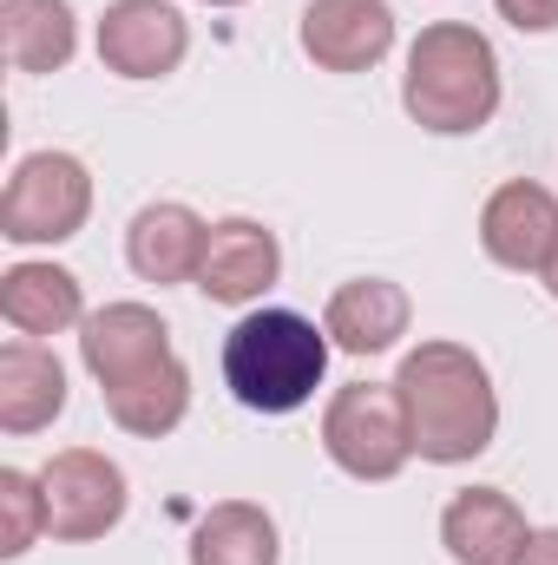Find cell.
<instances>
[{"label": "cell", "instance_id": "cell-1", "mask_svg": "<svg viewBox=\"0 0 558 565\" xmlns=\"http://www.w3.org/2000/svg\"><path fill=\"white\" fill-rule=\"evenodd\" d=\"M395 395H401L415 454L433 460V467L480 460L493 447V434H500L493 375H486V362L466 342H420V349H408L401 375H395Z\"/></svg>", "mask_w": 558, "mask_h": 565}, {"label": "cell", "instance_id": "cell-2", "mask_svg": "<svg viewBox=\"0 0 558 565\" xmlns=\"http://www.w3.org/2000/svg\"><path fill=\"white\" fill-rule=\"evenodd\" d=\"M401 106L420 132H440V139H466V132L493 126V113H500L493 40L466 20L420 26V40L408 46V73H401Z\"/></svg>", "mask_w": 558, "mask_h": 565}, {"label": "cell", "instance_id": "cell-3", "mask_svg": "<svg viewBox=\"0 0 558 565\" xmlns=\"http://www.w3.org/2000/svg\"><path fill=\"white\" fill-rule=\"evenodd\" d=\"M329 329L296 309H250L224 335V388L250 415H296L329 375Z\"/></svg>", "mask_w": 558, "mask_h": 565}, {"label": "cell", "instance_id": "cell-4", "mask_svg": "<svg viewBox=\"0 0 558 565\" xmlns=\"http://www.w3.org/2000/svg\"><path fill=\"white\" fill-rule=\"evenodd\" d=\"M93 217V171L73 151H26L0 191V237L7 244H66Z\"/></svg>", "mask_w": 558, "mask_h": 565}, {"label": "cell", "instance_id": "cell-5", "mask_svg": "<svg viewBox=\"0 0 558 565\" xmlns=\"http://www.w3.org/2000/svg\"><path fill=\"white\" fill-rule=\"evenodd\" d=\"M322 454L348 480H395L415 460L395 382H348V388H335L329 408H322Z\"/></svg>", "mask_w": 558, "mask_h": 565}, {"label": "cell", "instance_id": "cell-6", "mask_svg": "<svg viewBox=\"0 0 558 565\" xmlns=\"http://www.w3.org/2000/svg\"><path fill=\"white\" fill-rule=\"evenodd\" d=\"M40 493H46V533L66 546L106 540L126 520V467L99 447H66L40 467Z\"/></svg>", "mask_w": 558, "mask_h": 565}, {"label": "cell", "instance_id": "cell-7", "mask_svg": "<svg viewBox=\"0 0 558 565\" xmlns=\"http://www.w3.org/2000/svg\"><path fill=\"white\" fill-rule=\"evenodd\" d=\"M79 362L93 369L99 395H119V388H132L144 375L171 369L178 355H171V329H164L158 309H144V302H106V309H93L79 322Z\"/></svg>", "mask_w": 558, "mask_h": 565}, {"label": "cell", "instance_id": "cell-8", "mask_svg": "<svg viewBox=\"0 0 558 565\" xmlns=\"http://www.w3.org/2000/svg\"><path fill=\"white\" fill-rule=\"evenodd\" d=\"M191 53V26L171 0H112L99 13V66L119 79H164Z\"/></svg>", "mask_w": 558, "mask_h": 565}, {"label": "cell", "instance_id": "cell-9", "mask_svg": "<svg viewBox=\"0 0 558 565\" xmlns=\"http://www.w3.org/2000/svg\"><path fill=\"white\" fill-rule=\"evenodd\" d=\"M296 33L322 73H368L395 46V7L388 0H309Z\"/></svg>", "mask_w": 558, "mask_h": 565}, {"label": "cell", "instance_id": "cell-10", "mask_svg": "<svg viewBox=\"0 0 558 565\" xmlns=\"http://www.w3.org/2000/svg\"><path fill=\"white\" fill-rule=\"evenodd\" d=\"M558 244V198L533 178H513L486 198L480 211V250L500 270H546Z\"/></svg>", "mask_w": 558, "mask_h": 565}, {"label": "cell", "instance_id": "cell-11", "mask_svg": "<svg viewBox=\"0 0 558 565\" xmlns=\"http://www.w3.org/2000/svg\"><path fill=\"white\" fill-rule=\"evenodd\" d=\"M526 540H533V526H526L519 500L500 487H466L440 513V546L453 565H513Z\"/></svg>", "mask_w": 558, "mask_h": 565}, {"label": "cell", "instance_id": "cell-12", "mask_svg": "<svg viewBox=\"0 0 558 565\" xmlns=\"http://www.w3.org/2000/svg\"><path fill=\"white\" fill-rule=\"evenodd\" d=\"M282 277V244L277 231H264L257 217H224L211 224V244H204V270H197V289L211 302H257L270 282Z\"/></svg>", "mask_w": 558, "mask_h": 565}, {"label": "cell", "instance_id": "cell-13", "mask_svg": "<svg viewBox=\"0 0 558 565\" xmlns=\"http://www.w3.org/2000/svg\"><path fill=\"white\" fill-rule=\"evenodd\" d=\"M408 322H415V302H408L401 282L388 277L342 282L329 296V309H322V329H329V342L342 355H382V349H395L408 335Z\"/></svg>", "mask_w": 558, "mask_h": 565}, {"label": "cell", "instance_id": "cell-14", "mask_svg": "<svg viewBox=\"0 0 558 565\" xmlns=\"http://www.w3.org/2000/svg\"><path fill=\"white\" fill-rule=\"evenodd\" d=\"M66 415V369L46 342H0V434H40Z\"/></svg>", "mask_w": 558, "mask_h": 565}, {"label": "cell", "instance_id": "cell-15", "mask_svg": "<svg viewBox=\"0 0 558 565\" xmlns=\"http://www.w3.org/2000/svg\"><path fill=\"white\" fill-rule=\"evenodd\" d=\"M204 244H211V224L191 211V204H144L126 231V264L144 282H197L204 270Z\"/></svg>", "mask_w": 558, "mask_h": 565}, {"label": "cell", "instance_id": "cell-16", "mask_svg": "<svg viewBox=\"0 0 558 565\" xmlns=\"http://www.w3.org/2000/svg\"><path fill=\"white\" fill-rule=\"evenodd\" d=\"M0 316H7L13 335L46 342V335H66V329L86 322V289L60 264H13L0 277Z\"/></svg>", "mask_w": 558, "mask_h": 565}, {"label": "cell", "instance_id": "cell-17", "mask_svg": "<svg viewBox=\"0 0 558 565\" xmlns=\"http://www.w3.org/2000/svg\"><path fill=\"white\" fill-rule=\"evenodd\" d=\"M0 53L13 73H60L79 53V20L66 0H0Z\"/></svg>", "mask_w": 558, "mask_h": 565}, {"label": "cell", "instance_id": "cell-18", "mask_svg": "<svg viewBox=\"0 0 558 565\" xmlns=\"http://www.w3.org/2000/svg\"><path fill=\"white\" fill-rule=\"evenodd\" d=\"M282 540L277 520L257 500H217L191 526V565H277Z\"/></svg>", "mask_w": 558, "mask_h": 565}, {"label": "cell", "instance_id": "cell-19", "mask_svg": "<svg viewBox=\"0 0 558 565\" xmlns=\"http://www.w3.org/2000/svg\"><path fill=\"white\" fill-rule=\"evenodd\" d=\"M106 415L126 427V434H139V440H164L171 427L191 415V369L171 362V369L144 375V382H132V388L106 395Z\"/></svg>", "mask_w": 558, "mask_h": 565}, {"label": "cell", "instance_id": "cell-20", "mask_svg": "<svg viewBox=\"0 0 558 565\" xmlns=\"http://www.w3.org/2000/svg\"><path fill=\"white\" fill-rule=\"evenodd\" d=\"M40 533H46V493H40V473L0 467V559H26Z\"/></svg>", "mask_w": 558, "mask_h": 565}, {"label": "cell", "instance_id": "cell-21", "mask_svg": "<svg viewBox=\"0 0 558 565\" xmlns=\"http://www.w3.org/2000/svg\"><path fill=\"white\" fill-rule=\"evenodd\" d=\"M500 20H513L519 33H558V0H493Z\"/></svg>", "mask_w": 558, "mask_h": 565}, {"label": "cell", "instance_id": "cell-22", "mask_svg": "<svg viewBox=\"0 0 558 565\" xmlns=\"http://www.w3.org/2000/svg\"><path fill=\"white\" fill-rule=\"evenodd\" d=\"M513 565H558V526L533 533V540L519 546V559H513Z\"/></svg>", "mask_w": 558, "mask_h": 565}, {"label": "cell", "instance_id": "cell-23", "mask_svg": "<svg viewBox=\"0 0 558 565\" xmlns=\"http://www.w3.org/2000/svg\"><path fill=\"white\" fill-rule=\"evenodd\" d=\"M539 282L552 289V302H558V244H552V257H546V270H539Z\"/></svg>", "mask_w": 558, "mask_h": 565}, {"label": "cell", "instance_id": "cell-24", "mask_svg": "<svg viewBox=\"0 0 558 565\" xmlns=\"http://www.w3.org/2000/svg\"><path fill=\"white\" fill-rule=\"evenodd\" d=\"M204 7H244V0H204Z\"/></svg>", "mask_w": 558, "mask_h": 565}]
</instances>
